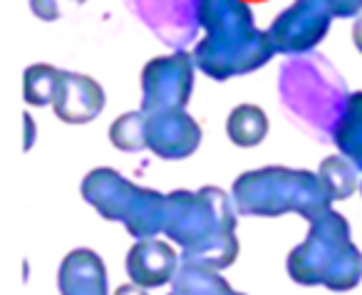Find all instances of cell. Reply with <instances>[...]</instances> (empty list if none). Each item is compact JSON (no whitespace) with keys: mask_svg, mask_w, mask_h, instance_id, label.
Returning a JSON list of instances; mask_svg holds the SVG:
<instances>
[{"mask_svg":"<svg viewBox=\"0 0 362 295\" xmlns=\"http://www.w3.org/2000/svg\"><path fill=\"white\" fill-rule=\"evenodd\" d=\"M236 204L218 186L199 191L176 189L166 194V226L169 241L179 243L181 260L223 270L238 258Z\"/></svg>","mask_w":362,"mask_h":295,"instance_id":"1","label":"cell"},{"mask_svg":"<svg viewBox=\"0 0 362 295\" xmlns=\"http://www.w3.org/2000/svg\"><path fill=\"white\" fill-rule=\"evenodd\" d=\"M278 95L298 127L317 139H332L347 105V85L325 55H298L281 67Z\"/></svg>","mask_w":362,"mask_h":295,"instance_id":"2","label":"cell"},{"mask_svg":"<svg viewBox=\"0 0 362 295\" xmlns=\"http://www.w3.org/2000/svg\"><path fill=\"white\" fill-rule=\"evenodd\" d=\"M310 229L303 243L288 253L286 268L298 285H325L345 293L362 280V253L350 238V224L337 211H325L308 221Z\"/></svg>","mask_w":362,"mask_h":295,"instance_id":"3","label":"cell"},{"mask_svg":"<svg viewBox=\"0 0 362 295\" xmlns=\"http://www.w3.org/2000/svg\"><path fill=\"white\" fill-rule=\"evenodd\" d=\"M236 211L241 216H283L298 214L305 221L332 209L317 171L291 166H263L236 176L231 186Z\"/></svg>","mask_w":362,"mask_h":295,"instance_id":"4","label":"cell"},{"mask_svg":"<svg viewBox=\"0 0 362 295\" xmlns=\"http://www.w3.org/2000/svg\"><path fill=\"white\" fill-rule=\"evenodd\" d=\"M194 62L206 77L226 82L231 77L248 75L261 70L276 55L271 37L266 30H251L243 35L231 37H211L204 35L192 50Z\"/></svg>","mask_w":362,"mask_h":295,"instance_id":"5","label":"cell"},{"mask_svg":"<svg viewBox=\"0 0 362 295\" xmlns=\"http://www.w3.org/2000/svg\"><path fill=\"white\" fill-rule=\"evenodd\" d=\"M194 72L197 62L187 50H174L149 60L141 70V112L159 115V112L187 110L194 90Z\"/></svg>","mask_w":362,"mask_h":295,"instance_id":"6","label":"cell"},{"mask_svg":"<svg viewBox=\"0 0 362 295\" xmlns=\"http://www.w3.org/2000/svg\"><path fill=\"white\" fill-rule=\"evenodd\" d=\"M332 21L320 0H293L273 18L266 33L281 55H308L325 40Z\"/></svg>","mask_w":362,"mask_h":295,"instance_id":"7","label":"cell"},{"mask_svg":"<svg viewBox=\"0 0 362 295\" xmlns=\"http://www.w3.org/2000/svg\"><path fill=\"white\" fill-rule=\"evenodd\" d=\"M161 42L184 50L202 30V0H124Z\"/></svg>","mask_w":362,"mask_h":295,"instance_id":"8","label":"cell"},{"mask_svg":"<svg viewBox=\"0 0 362 295\" xmlns=\"http://www.w3.org/2000/svg\"><path fill=\"white\" fill-rule=\"evenodd\" d=\"M146 117H149V122H146V146L159 159H187L202 146V125L187 110H171Z\"/></svg>","mask_w":362,"mask_h":295,"instance_id":"9","label":"cell"},{"mask_svg":"<svg viewBox=\"0 0 362 295\" xmlns=\"http://www.w3.org/2000/svg\"><path fill=\"white\" fill-rule=\"evenodd\" d=\"M107 105L105 87L90 75L62 70L52 112L65 125H90L102 115Z\"/></svg>","mask_w":362,"mask_h":295,"instance_id":"10","label":"cell"},{"mask_svg":"<svg viewBox=\"0 0 362 295\" xmlns=\"http://www.w3.org/2000/svg\"><path fill=\"white\" fill-rule=\"evenodd\" d=\"M139 186L119 174L112 166H97L90 174H85L80 184V194L102 219L107 221H124L134 194Z\"/></svg>","mask_w":362,"mask_h":295,"instance_id":"11","label":"cell"},{"mask_svg":"<svg viewBox=\"0 0 362 295\" xmlns=\"http://www.w3.org/2000/svg\"><path fill=\"white\" fill-rule=\"evenodd\" d=\"M179 265V253L171 248V243L159 238L136 241L127 253V275L141 288H161L166 283H174Z\"/></svg>","mask_w":362,"mask_h":295,"instance_id":"12","label":"cell"},{"mask_svg":"<svg viewBox=\"0 0 362 295\" xmlns=\"http://www.w3.org/2000/svg\"><path fill=\"white\" fill-rule=\"evenodd\" d=\"M60 295H110L107 265L92 248H75L62 258L57 270Z\"/></svg>","mask_w":362,"mask_h":295,"instance_id":"13","label":"cell"},{"mask_svg":"<svg viewBox=\"0 0 362 295\" xmlns=\"http://www.w3.org/2000/svg\"><path fill=\"white\" fill-rule=\"evenodd\" d=\"M202 30L211 37H231L256 30L246 0H202Z\"/></svg>","mask_w":362,"mask_h":295,"instance_id":"14","label":"cell"},{"mask_svg":"<svg viewBox=\"0 0 362 295\" xmlns=\"http://www.w3.org/2000/svg\"><path fill=\"white\" fill-rule=\"evenodd\" d=\"M122 224H124L129 236H134L136 241L154 238L156 233H164L166 194H159V191H154V189L139 186Z\"/></svg>","mask_w":362,"mask_h":295,"instance_id":"15","label":"cell"},{"mask_svg":"<svg viewBox=\"0 0 362 295\" xmlns=\"http://www.w3.org/2000/svg\"><path fill=\"white\" fill-rule=\"evenodd\" d=\"M332 141H335L337 151L345 154L362 174V90L350 92Z\"/></svg>","mask_w":362,"mask_h":295,"instance_id":"16","label":"cell"},{"mask_svg":"<svg viewBox=\"0 0 362 295\" xmlns=\"http://www.w3.org/2000/svg\"><path fill=\"white\" fill-rule=\"evenodd\" d=\"M268 127V115L258 105H238L226 120V134L238 149H251L266 139Z\"/></svg>","mask_w":362,"mask_h":295,"instance_id":"17","label":"cell"},{"mask_svg":"<svg viewBox=\"0 0 362 295\" xmlns=\"http://www.w3.org/2000/svg\"><path fill=\"white\" fill-rule=\"evenodd\" d=\"M171 285H174V293L179 295H233V288L221 275V270L187 263V260H181Z\"/></svg>","mask_w":362,"mask_h":295,"instance_id":"18","label":"cell"},{"mask_svg":"<svg viewBox=\"0 0 362 295\" xmlns=\"http://www.w3.org/2000/svg\"><path fill=\"white\" fill-rule=\"evenodd\" d=\"M357 174H360V169H357L345 154H340V151L325 156V159L320 161V166H317V176H320L322 186H325L332 204H335V201L350 199V196L360 189Z\"/></svg>","mask_w":362,"mask_h":295,"instance_id":"19","label":"cell"},{"mask_svg":"<svg viewBox=\"0 0 362 295\" xmlns=\"http://www.w3.org/2000/svg\"><path fill=\"white\" fill-rule=\"evenodd\" d=\"M62 70L47 62H35L23 72V100L33 107H52Z\"/></svg>","mask_w":362,"mask_h":295,"instance_id":"20","label":"cell"},{"mask_svg":"<svg viewBox=\"0 0 362 295\" xmlns=\"http://www.w3.org/2000/svg\"><path fill=\"white\" fill-rule=\"evenodd\" d=\"M146 112L134 110L119 115L110 125V141L115 144V149L127 151V154H134V151H144L146 146Z\"/></svg>","mask_w":362,"mask_h":295,"instance_id":"21","label":"cell"},{"mask_svg":"<svg viewBox=\"0 0 362 295\" xmlns=\"http://www.w3.org/2000/svg\"><path fill=\"white\" fill-rule=\"evenodd\" d=\"M87 0H30V11L45 23H55L65 16L70 6H85Z\"/></svg>","mask_w":362,"mask_h":295,"instance_id":"22","label":"cell"},{"mask_svg":"<svg viewBox=\"0 0 362 295\" xmlns=\"http://www.w3.org/2000/svg\"><path fill=\"white\" fill-rule=\"evenodd\" d=\"M332 18H357L362 13V0H320Z\"/></svg>","mask_w":362,"mask_h":295,"instance_id":"23","label":"cell"},{"mask_svg":"<svg viewBox=\"0 0 362 295\" xmlns=\"http://www.w3.org/2000/svg\"><path fill=\"white\" fill-rule=\"evenodd\" d=\"M23 125H25V141H23V149L30 151L33 144H35V134H37L35 120L30 117V112H23Z\"/></svg>","mask_w":362,"mask_h":295,"instance_id":"24","label":"cell"},{"mask_svg":"<svg viewBox=\"0 0 362 295\" xmlns=\"http://www.w3.org/2000/svg\"><path fill=\"white\" fill-rule=\"evenodd\" d=\"M352 42H355L357 52L362 55V13L355 18V23H352Z\"/></svg>","mask_w":362,"mask_h":295,"instance_id":"25","label":"cell"},{"mask_svg":"<svg viewBox=\"0 0 362 295\" xmlns=\"http://www.w3.org/2000/svg\"><path fill=\"white\" fill-rule=\"evenodd\" d=\"M115 295H149V293H146V288H141V285L127 283V285H119V288L115 290Z\"/></svg>","mask_w":362,"mask_h":295,"instance_id":"26","label":"cell"},{"mask_svg":"<svg viewBox=\"0 0 362 295\" xmlns=\"http://www.w3.org/2000/svg\"><path fill=\"white\" fill-rule=\"evenodd\" d=\"M233 295H246V293H236V290H233Z\"/></svg>","mask_w":362,"mask_h":295,"instance_id":"27","label":"cell"},{"mask_svg":"<svg viewBox=\"0 0 362 295\" xmlns=\"http://www.w3.org/2000/svg\"><path fill=\"white\" fill-rule=\"evenodd\" d=\"M169 295H179V293H174V290H171V293H169Z\"/></svg>","mask_w":362,"mask_h":295,"instance_id":"28","label":"cell"},{"mask_svg":"<svg viewBox=\"0 0 362 295\" xmlns=\"http://www.w3.org/2000/svg\"><path fill=\"white\" fill-rule=\"evenodd\" d=\"M360 194H362V181H360Z\"/></svg>","mask_w":362,"mask_h":295,"instance_id":"29","label":"cell"}]
</instances>
